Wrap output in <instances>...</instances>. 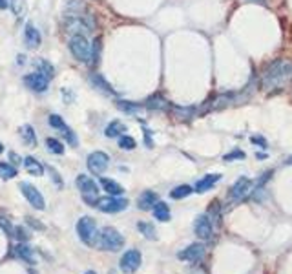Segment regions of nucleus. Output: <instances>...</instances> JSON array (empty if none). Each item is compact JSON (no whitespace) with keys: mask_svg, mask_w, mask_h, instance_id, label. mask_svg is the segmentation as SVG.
<instances>
[{"mask_svg":"<svg viewBox=\"0 0 292 274\" xmlns=\"http://www.w3.org/2000/svg\"><path fill=\"white\" fill-rule=\"evenodd\" d=\"M219 179H221V174H208V176H205L203 179H199L196 183V188L194 190L197 192V194H203V192L210 190L216 183H218Z\"/></svg>","mask_w":292,"mask_h":274,"instance_id":"nucleus-16","label":"nucleus"},{"mask_svg":"<svg viewBox=\"0 0 292 274\" xmlns=\"http://www.w3.org/2000/svg\"><path fill=\"white\" fill-rule=\"evenodd\" d=\"M7 4H9V2H7V0H0V9H6V7H7Z\"/></svg>","mask_w":292,"mask_h":274,"instance_id":"nucleus-38","label":"nucleus"},{"mask_svg":"<svg viewBox=\"0 0 292 274\" xmlns=\"http://www.w3.org/2000/svg\"><path fill=\"white\" fill-rule=\"evenodd\" d=\"M292 75V66L291 62L283 61V59H276L265 68L263 72V86L265 88H280L289 81Z\"/></svg>","mask_w":292,"mask_h":274,"instance_id":"nucleus-1","label":"nucleus"},{"mask_svg":"<svg viewBox=\"0 0 292 274\" xmlns=\"http://www.w3.org/2000/svg\"><path fill=\"white\" fill-rule=\"evenodd\" d=\"M117 106L126 113H137L141 110L139 104H135V102H128V101H119Z\"/></svg>","mask_w":292,"mask_h":274,"instance_id":"nucleus-31","label":"nucleus"},{"mask_svg":"<svg viewBox=\"0 0 292 274\" xmlns=\"http://www.w3.org/2000/svg\"><path fill=\"white\" fill-rule=\"evenodd\" d=\"M101 186L110 194V196H123L124 194V188L119 185L117 181H113V179L101 178Z\"/></svg>","mask_w":292,"mask_h":274,"instance_id":"nucleus-19","label":"nucleus"},{"mask_svg":"<svg viewBox=\"0 0 292 274\" xmlns=\"http://www.w3.org/2000/svg\"><path fill=\"white\" fill-rule=\"evenodd\" d=\"M192 192H194V188L190 185H179L175 186L174 190H170V197L172 199H183V197L190 196Z\"/></svg>","mask_w":292,"mask_h":274,"instance_id":"nucleus-25","label":"nucleus"},{"mask_svg":"<svg viewBox=\"0 0 292 274\" xmlns=\"http://www.w3.org/2000/svg\"><path fill=\"white\" fill-rule=\"evenodd\" d=\"M24 167L29 172V176H42L44 174V167L40 165V161H37L35 157H26L24 159Z\"/></svg>","mask_w":292,"mask_h":274,"instance_id":"nucleus-21","label":"nucleus"},{"mask_svg":"<svg viewBox=\"0 0 292 274\" xmlns=\"http://www.w3.org/2000/svg\"><path fill=\"white\" fill-rule=\"evenodd\" d=\"M152 210H153V216H155V219H159V221H170V218H172L168 205H166V203H163V201L155 203V207H153Z\"/></svg>","mask_w":292,"mask_h":274,"instance_id":"nucleus-20","label":"nucleus"},{"mask_svg":"<svg viewBox=\"0 0 292 274\" xmlns=\"http://www.w3.org/2000/svg\"><path fill=\"white\" fill-rule=\"evenodd\" d=\"M97 208H99L101 212H106V214L121 212V210H126V208H128V199L119 197V196L102 197V199H99V203H97Z\"/></svg>","mask_w":292,"mask_h":274,"instance_id":"nucleus-8","label":"nucleus"},{"mask_svg":"<svg viewBox=\"0 0 292 274\" xmlns=\"http://www.w3.org/2000/svg\"><path fill=\"white\" fill-rule=\"evenodd\" d=\"M252 143H258V145H261V148H267V143L261 137H252Z\"/></svg>","mask_w":292,"mask_h":274,"instance_id":"nucleus-36","label":"nucleus"},{"mask_svg":"<svg viewBox=\"0 0 292 274\" xmlns=\"http://www.w3.org/2000/svg\"><path fill=\"white\" fill-rule=\"evenodd\" d=\"M237 157H239V159H243V157H245V154H243L241 150H234L232 154H226V156H225V161H230V159H237Z\"/></svg>","mask_w":292,"mask_h":274,"instance_id":"nucleus-35","label":"nucleus"},{"mask_svg":"<svg viewBox=\"0 0 292 274\" xmlns=\"http://www.w3.org/2000/svg\"><path fill=\"white\" fill-rule=\"evenodd\" d=\"M24 40H26V46H28V48L37 50V48L40 46V33L37 31V28L28 26L26 31H24Z\"/></svg>","mask_w":292,"mask_h":274,"instance_id":"nucleus-18","label":"nucleus"},{"mask_svg":"<svg viewBox=\"0 0 292 274\" xmlns=\"http://www.w3.org/2000/svg\"><path fill=\"white\" fill-rule=\"evenodd\" d=\"M137 229H139V232L145 236L146 240H152V241L157 240V232H155V227H153V225L146 223V221H141V223L137 225Z\"/></svg>","mask_w":292,"mask_h":274,"instance_id":"nucleus-24","label":"nucleus"},{"mask_svg":"<svg viewBox=\"0 0 292 274\" xmlns=\"http://www.w3.org/2000/svg\"><path fill=\"white\" fill-rule=\"evenodd\" d=\"M77 186H79L80 190V196L84 199L90 207H97V203H99V186L90 176H84V174H80L79 178H77Z\"/></svg>","mask_w":292,"mask_h":274,"instance_id":"nucleus-4","label":"nucleus"},{"mask_svg":"<svg viewBox=\"0 0 292 274\" xmlns=\"http://www.w3.org/2000/svg\"><path fill=\"white\" fill-rule=\"evenodd\" d=\"M123 132H126V126H124V123H121V121H112V123L106 126V130H104L106 137H121Z\"/></svg>","mask_w":292,"mask_h":274,"instance_id":"nucleus-22","label":"nucleus"},{"mask_svg":"<svg viewBox=\"0 0 292 274\" xmlns=\"http://www.w3.org/2000/svg\"><path fill=\"white\" fill-rule=\"evenodd\" d=\"M39 70H40V73H44L48 79H51V77H53V73H55L53 66H51L48 61H39Z\"/></svg>","mask_w":292,"mask_h":274,"instance_id":"nucleus-32","label":"nucleus"},{"mask_svg":"<svg viewBox=\"0 0 292 274\" xmlns=\"http://www.w3.org/2000/svg\"><path fill=\"white\" fill-rule=\"evenodd\" d=\"M77 234H79L80 241H82L84 245H95L97 238H99L95 219L90 218V216L80 218L79 221H77Z\"/></svg>","mask_w":292,"mask_h":274,"instance_id":"nucleus-5","label":"nucleus"},{"mask_svg":"<svg viewBox=\"0 0 292 274\" xmlns=\"http://www.w3.org/2000/svg\"><path fill=\"white\" fill-rule=\"evenodd\" d=\"M2 152H4V146H2V145H0V154H2Z\"/></svg>","mask_w":292,"mask_h":274,"instance_id":"nucleus-41","label":"nucleus"},{"mask_svg":"<svg viewBox=\"0 0 292 274\" xmlns=\"http://www.w3.org/2000/svg\"><path fill=\"white\" fill-rule=\"evenodd\" d=\"M287 165H292V156L289 157V159H287Z\"/></svg>","mask_w":292,"mask_h":274,"instance_id":"nucleus-39","label":"nucleus"},{"mask_svg":"<svg viewBox=\"0 0 292 274\" xmlns=\"http://www.w3.org/2000/svg\"><path fill=\"white\" fill-rule=\"evenodd\" d=\"M119 146H121L123 150H134L137 145H135L134 137H130V135H121V137H119Z\"/></svg>","mask_w":292,"mask_h":274,"instance_id":"nucleus-30","label":"nucleus"},{"mask_svg":"<svg viewBox=\"0 0 292 274\" xmlns=\"http://www.w3.org/2000/svg\"><path fill=\"white\" fill-rule=\"evenodd\" d=\"M205 252H207V249H205V245H203V243H192V245H188L186 249H183L181 252H177V258H179V260H183V262L197 263L199 260H203V258H205Z\"/></svg>","mask_w":292,"mask_h":274,"instance_id":"nucleus-10","label":"nucleus"},{"mask_svg":"<svg viewBox=\"0 0 292 274\" xmlns=\"http://www.w3.org/2000/svg\"><path fill=\"white\" fill-rule=\"evenodd\" d=\"M93 83L99 86V90H102V91H106V93H113V90L110 88V84L104 83V79L101 77V75H93V79H91Z\"/></svg>","mask_w":292,"mask_h":274,"instance_id":"nucleus-33","label":"nucleus"},{"mask_svg":"<svg viewBox=\"0 0 292 274\" xmlns=\"http://www.w3.org/2000/svg\"><path fill=\"white\" fill-rule=\"evenodd\" d=\"M86 165H88V170L93 176H102L106 172L108 165H110V156L104 152H91L86 159Z\"/></svg>","mask_w":292,"mask_h":274,"instance_id":"nucleus-6","label":"nucleus"},{"mask_svg":"<svg viewBox=\"0 0 292 274\" xmlns=\"http://www.w3.org/2000/svg\"><path fill=\"white\" fill-rule=\"evenodd\" d=\"M66 29L73 35H84L90 31V26H88V22H84L82 18L72 17L66 20Z\"/></svg>","mask_w":292,"mask_h":274,"instance_id":"nucleus-15","label":"nucleus"},{"mask_svg":"<svg viewBox=\"0 0 292 274\" xmlns=\"http://www.w3.org/2000/svg\"><path fill=\"white\" fill-rule=\"evenodd\" d=\"M146 106L152 108V110H164V108L168 106V101H166L164 97H161V95H153V97H150V99H148Z\"/></svg>","mask_w":292,"mask_h":274,"instance_id":"nucleus-26","label":"nucleus"},{"mask_svg":"<svg viewBox=\"0 0 292 274\" xmlns=\"http://www.w3.org/2000/svg\"><path fill=\"white\" fill-rule=\"evenodd\" d=\"M24 83H26V86H29V88L33 90V91H46L48 90V83H50V79L46 77L44 73L40 72H35V73H29V75H26L24 77Z\"/></svg>","mask_w":292,"mask_h":274,"instance_id":"nucleus-14","label":"nucleus"},{"mask_svg":"<svg viewBox=\"0 0 292 274\" xmlns=\"http://www.w3.org/2000/svg\"><path fill=\"white\" fill-rule=\"evenodd\" d=\"M194 232L199 240H210L214 234V227H212V218L210 214H199L194 221Z\"/></svg>","mask_w":292,"mask_h":274,"instance_id":"nucleus-9","label":"nucleus"},{"mask_svg":"<svg viewBox=\"0 0 292 274\" xmlns=\"http://www.w3.org/2000/svg\"><path fill=\"white\" fill-rule=\"evenodd\" d=\"M97 245L101 247L102 251L117 252V251H121L124 245V236L121 234L117 229H113V227H104V229L99 232Z\"/></svg>","mask_w":292,"mask_h":274,"instance_id":"nucleus-2","label":"nucleus"},{"mask_svg":"<svg viewBox=\"0 0 292 274\" xmlns=\"http://www.w3.org/2000/svg\"><path fill=\"white\" fill-rule=\"evenodd\" d=\"M20 137H22V141L26 143L28 146H37V135H35V130L29 126V124H24L22 128H20Z\"/></svg>","mask_w":292,"mask_h":274,"instance_id":"nucleus-23","label":"nucleus"},{"mask_svg":"<svg viewBox=\"0 0 292 274\" xmlns=\"http://www.w3.org/2000/svg\"><path fill=\"white\" fill-rule=\"evenodd\" d=\"M20 190H22L24 197L29 201V205L37 210H42L46 207V201H44V196L40 194L33 185H29V183H20Z\"/></svg>","mask_w":292,"mask_h":274,"instance_id":"nucleus-11","label":"nucleus"},{"mask_svg":"<svg viewBox=\"0 0 292 274\" xmlns=\"http://www.w3.org/2000/svg\"><path fill=\"white\" fill-rule=\"evenodd\" d=\"M46 145H48V148H50L51 154H57V156H61V154H64V146H62V143H61L59 139L48 137V139H46Z\"/></svg>","mask_w":292,"mask_h":274,"instance_id":"nucleus-27","label":"nucleus"},{"mask_svg":"<svg viewBox=\"0 0 292 274\" xmlns=\"http://www.w3.org/2000/svg\"><path fill=\"white\" fill-rule=\"evenodd\" d=\"M9 157H11V161L15 163V165H18V163H20V157H18V154H15V152H11V154H9Z\"/></svg>","mask_w":292,"mask_h":274,"instance_id":"nucleus-37","label":"nucleus"},{"mask_svg":"<svg viewBox=\"0 0 292 274\" xmlns=\"http://www.w3.org/2000/svg\"><path fill=\"white\" fill-rule=\"evenodd\" d=\"M157 201H159V197H157V194H155V192L146 190V192H143V194L139 196V201H137V205H139L141 210H150V208L155 207V203H157Z\"/></svg>","mask_w":292,"mask_h":274,"instance_id":"nucleus-17","label":"nucleus"},{"mask_svg":"<svg viewBox=\"0 0 292 274\" xmlns=\"http://www.w3.org/2000/svg\"><path fill=\"white\" fill-rule=\"evenodd\" d=\"M250 2H263V0H250Z\"/></svg>","mask_w":292,"mask_h":274,"instance_id":"nucleus-42","label":"nucleus"},{"mask_svg":"<svg viewBox=\"0 0 292 274\" xmlns=\"http://www.w3.org/2000/svg\"><path fill=\"white\" fill-rule=\"evenodd\" d=\"M250 190H252V181H250L248 178H245V176H243V178H239V179L236 181V183H234V185L230 186L228 197H230L232 201H241L243 197L247 196V194H248Z\"/></svg>","mask_w":292,"mask_h":274,"instance_id":"nucleus-12","label":"nucleus"},{"mask_svg":"<svg viewBox=\"0 0 292 274\" xmlns=\"http://www.w3.org/2000/svg\"><path fill=\"white\" fill-rule=\"evenodd\" d=\"M17 176V168H13L7 163H0V178L2 179H11Z\"/></svg>","mask_w":292,"mask_h":274,"instance_id":"nucleus-28","label":"nucleus"},{"mask_svg":"<svg viewBox=\"0 0 292 274\" xmlns=\"http://www.w3.org/2000/svg\"><path fill=\"white\" fill-rule=\"evenodd\" d=\"M84 274H97L95 271H88V273H84Z\"/></svg>","mask_w":292,"mask_h":274,"instance_id":"nucleus-40","label":"nucleus"},{"mask_svg":"<svg viewBox=\"0 0 292 274\" xmlns=\"http://www.w3.org/2000/svg\"><path fill=\"white\" fill-rule=\"evenodd\" d=\"M17 252H18V256L22 258V260H26L28 263H35V256H33V251L29 249V247H17Z\"/></svg>","mask_w":292,"mask_h":274,"instance_id":"nucleus-29","label":"nucleus"},{"mask_svg":"<svg viewBox=\"0 0 292 274\" xmlns=\"http://www.w3.org/2000/svg\"><path fill=\"white\" fill-rule=\"evenodd\" d=\"M24 7H26V2L24 0H13V13L17 17H22L24 15Z\"/></svg>","mask_w":292,"mask_h":274,"instance_id":"nucleus-34","label":"nucleus"},{"mask_svg":"<svg viewBox=\"0 0 292 274\" xmlns=\"http://www.w3.org/2000/svg\"><path fill=\"white\" fill-rule=\"evenodd\" d=\"M50 124H51V126H53V128L61 130V134L64 135V137H66L68 143H70V145H73V146H77V145H79V139H77V135L73 134L72 128H70V126H66V123L62 121L61 115H57V113H53V115H50Z\"/></svg>","mask_w":292,"mask_h":274,"instance_id":"nucleus-13","label":"nucleus"},{"mask_svg":"<svg viewBox=\"0 0 292 274\" xmlns=\"http://www.w3.org/2000/svg\"><path fill=\"white\" fill-rule=\"evenodd\" d=\"M70 51H72V55L80 62H90L91 59H93L91 44L84 35H73L72 39H70Z\"/></svg>","mask_w":292,"mask_h":274,"instance_id":"nucleus-3","label":"nucleus"},{"mask_svg":"<svg viewBox=\"0 0 292 274\" xmlns=\"http://www.w3.org/2000/svg\"><path fill=\"white\" fill-rule=\"evenodd\" d=\"M141 263H143V256L137 249H132V251H126L119 262V267L124 274H134L135 271H139Z\"/></svg>","mask_w":292,"mask_h":274,"instance_id":"nucleus-7","label":"nucleus"}]
</instances>
